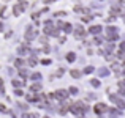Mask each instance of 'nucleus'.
<instances>
[{"instance_id":"f257e3e1","label":"nucleus","mask_w":125,"mask_h":118,"mask_svg":"<svg viewBox=\"0 0 125 118\" xmlns=\"http://www.w3.org/2000/svg\"><path fill=\"white\" fill-rule=\"evenodd\" d=\"M35 36H37V30H35V28L32 27V25H30V27H27V28H25V41H27V42L33 41V39H35Z\"/></svg>"},{"instance_id":"f03ea898","label":"nucleus","mask_w":125,"mask_h":118,"mask_svg":"<svg viewBox=\"0 0 125 118\" xmlns=\"http://www.w3.org/2000/svg\"><path fill=\"white\" fill-rule=\"evenodd\" d=\"M109 99H111V102H114L119 109H125V101H122L119 96H116V94H109Z\"/></svg>"},{"instance_id":"7ed1b4c3","label":"nucleus","mask_w":125,"mask_h":118,"mask_svg":"<svg viewBox=\"0 0 125 118\" xmlns=\"http://www.w3.org/2000/svg\"><path fill=\"white\" fill-rule=\"evenodd\" d=\"M106 35H108V39H109V41H116L117 39V28L116 27H108Z\"/></svg>"},{"instance_id":"20e7f679","label":"nucleus","mask_w":125,"mask_h":118,"mask_svg":"<svg viewBox=\"0 0 125 118\" xmlns=\"http://www.w3.org/2000/svg\"><path fill=\"white\" fill-rule=\"evenodd\" d=\"M25 8H27V5H25L24 2L16 3V5H14V8H13V13H14V16H19V14H21V13L25 9Z\"/></svg>"},{"instance_id":"39448f33","label":"nucleus","mask_w":125,"mask_h":118,"mask_svg":"<svg viewBox=\"0 0 125 118\" xmlns=\"http://www.w3.org/2000/svg\"><path fill=\"white\" fill-rule=\"evenodd\" d=\"M44 33L49 35V36H59V30L54 27H51V25H46L44 27Z\"/></svg>"},{"instance_id":"423d86ee","label":"nucleus","mask_w":125,"mask_h":118,"mask_svg":"<svg viewBox=\"0 0 125 118\" xmlns=\"http://www.w3.org/2000/svg\"><path fill=\"white\" fill-rule=\"evenodd\" d=\"M85 36V30L83 25H78L76 30H74V38H84Z\"/></svg>"},{"instance_id":"0eeeda50","label":"nucleus","mask_w":125,"mask_h":118,"mask_svg":"<svg viewBox=\"0 0 125 118\" xmlns=\"http://www.w3.org/2000/svg\"><path fill=\"white\" fill-rule=\"evenodd\" d=\"M94 110H95V113H98V115H101V113H103V112H108V110H109V109H108V107L104 106V104H97Z\"/></svg>"},{"instance_id":"6e6552de","label":"nucleus","mask_w":125,"mask_h":118,"mask_svg":"<svg viewBox=\"0 0 125 118\" xmlns=\"http://www.w3.org/2000/svg\"><path fill=\"white\" fill-rule=\"evenodd\" d=\"M101 28H103L101 25H92V27L89 28V32H90V33H94V35H98L101 32Z\"/></svg>"},{"instance_id":"1a4fd4ad","label":"nucleus","mask_w":125,"mask_h":118,"mask_svg":"<svg viewBox=\"0 0 125 118\" xmlns=\"http://www.w3.org/2000/svg\"><path fill=\"white\" fill-rule=\"evenodd\" d=\"M74 60H76V55H74V52H68V54H67V61L73 63Z\"/></svg>"},{"instance_id":"9d476101","label":"nucleus","mask_w":125,"mask_h":118,"mask_svg":"<svg viewBox=\"0 0 125 118\" xmlns=\"http://www.w3.org/2000/svg\"><path fill=\"white\" fill-rule=\"evenodd\" d=\"M81 76H83V73H81V71H78V69H73V71H71V77H73V79H79Z\"/></svg>"},{"instance_id":"9b49d317","label":"nucleus","mask_w":125,"mask_h":118,"mask_svg":"<svg viewBox=\"0 0 125 118\" xmlns=\"http://www.w3.org/2000/svg\"><path fill=\"white\" fill-rule=\"evenodd\" d=\"M62 30H63L65 33H70L71 32V24H62Z\"/></svg>"},{"instance_id":"f8f14e48","label":"nucleus","mask_w":125,"mask_h":118,"mask_svg":"<svg viewBox=\"0 0 125 118\" xmlns=\"http://www.w3.org/2000/svg\"><path fill=\"white\" fill-rule=\"evenodd\" d=\"M30 90L37 93L38 90H41V84H33V85H32V87H30Z\"/></svg>"},{"instance_id":"ddd939ff","label":"nucleus","mask_w":125,"mask_h":118,"mask_svg":"<svg viewBox=\"0 0 125 118\" xmlns=\"http://www.w3.org/2000/svg\"><path fill=\"white\" fill-rule=\"evenodd\" d=\"M90 84H92V87H100V80H98V79H90Z\"/></svg>"},{"instance_id":"4468645a","label":"nucleus","mask_w":125,"mask_h":118,"mask_svg":"<svg viewBox=\"0 0 125 118\" xmlns=\"http://www.w3.org/2000/svg\"><path fill=\"white\" fill-rule=\"evenodd\" d=\"M11 84H13V87H22V82L21 80H16V79H13V80H11Z\"/></svg>"},{"instance_id":"2eb2a0df","label":"nucleus","mask_w":125,"mask_h":118,"mask_svg":"<svg viewBox=\"0 0 125 118\" xmlns=\"http://www.w3.org/2000/svg\"><path fill=\"white\" fill-rule=\"evenodd\" d=\"M14 65H16L18 68H21V66H24V61H22L21 58H16V60H14Z\"/></svg>"},{"instance_id":"dca6fc26","label":"nucleus","mask_w":125,"mask_h":118,"mask_svg":"<svg viewBox=\"0 0 125 118\" xmlns=\"http://www.w3.org/2000/svg\"><path fill=\"white\" fill-rule=\"evenodd\" d=\"M29 65H30V66H35V65H37V58L30 57V58H29Z\"/></svg>"},{"instance_id":"f3484780","label":"nucleus","mask_w":125,"mask_h":118,"mask_svg":"<svg viewBox=\"0 0 125 118\" xmlns=\"http://www.w3.org/2000/svg\"><path fill=\"white\" fill-rule=\"evenodd\" d=\"M40 79H41V74H40V73L32 74V80H40Z\"/></svg>"},{"instance_id":"a211bd4d","label":"nucleus","mask_w":125,"mask_h":118,"mask_svg":"<svg viewBox=\"0 0 125 118\" xmlns=\"http://www.w3.org/2000/svg\"><path fill=\"white\" fill-rule=\"evenodd\" d=\"M117 85H119V88H124L125 90V79H120V80L117 82Z\"/></svg>"},{"instance_id":"6ab92c4d","label":"nucleus","mask_w":125,"mask_h":118,"mask_svg":"<svg viewBox=\"0 0 125 118\" xmlns=\"http://www.w3.org/2000/svg\"><path fill=\"white\" fill-rule=\"evenodd\" d=\"M68 91H70L71 94H76V93H78V91H79V90H78L76 87H70V88H68Z\"/></svg>"},{"instance_id":"aec40b11","label":"nucleus","mask_w":125,"mask_h":118,"mask_svg":"<svg viewBox=\"0 0 125 118\" xmlns=\"http://www.w3.org/2000/svg\"><path fill=\"white\" fill-rule=\"evenodd\" d=\"M0 112H5V113H10V110L6 109V107L3 106V104H0Z\"/></svg>"},{"instance_id":"412c9836","label":"nucleus","mask_w":125,"mask_h":118,"mask_svg":"<svg viewBox=\"0 0 125 118\" xmlns=\"http://www.w3.org/2000/svg\"><path fill=\"white\" fill-rule=\"evenodd\" d=\"M0 93H5V85H3L2 79H0Z\"/></svg>"},{"instance_id":"4be33fe9","label":"nucleus","mask_w":125,"mask_h":118,"mask_svg":"<svg viewBox=\"0 0 125 118\" xmlns=\"http://www.w3.org/2000/svg\"><path fill=\"white\" fill-rule=\"evenodd\" d=\"M92 71H94V68H92V66H87V68L84 69V73H85V74H90Z\"/></svg>"},{"instance_id":"5701e85b","label":"nucleus","mask_w":125,"mask_h":118,"mask_svg":"<svg viewBox=\"0 0 125 118\" xmlns=\"http://www.w3.org/2000/svg\"><path fill=\"white\" fill-rule=\"evenodd\" d=\"M14 94H16V96H22L24 93H22V90H19V88H18V90H14Z\"/></svg>"},{"instance_id":"b1692460","label":"nucleus","mask_w":125,"mask_h":118,"mask_svg":"<svg viewBox=\"0 0 125 118\" xmlns=\"http://www.w3.org/2000/svg\"><path fill=\"white\" fill-rule=\"evenodd\" d=\"M55 16H57V17H60V16H67V13H63V11H59V13H55Z\"/></svg>"},{"instance_id":"393cba45","label":"nucleus","mask_w":125,"mask_h":118,"mask_svg":"<svg viewBox=\"0 0 125 118\" xmlns=\"http://www.w3.org/2000/svg\"><path fill=\"white\" fill-rule=\"evenodd\" d=\"M19 74H21V76H22V77H27V73H25V71H24V69H21V71H19Z\"/></svg>"},{"instance_id":"a878e982","label":"nucleus","mask_w":125,"mask_h":118,"mask_svg":"<svg viewBox=\"0 0 125 118\" xmlns=\"http://www.w3.org/2000/svg\"><path fill=\"white\" fill-rule=\"evenodd\" d=\"M41 63L43 65H49V63H51V60H41Z\"/></svg>"},{"instance_id":"bb28decb","label":"nucleus","mask_w":125,"mask_h":118,"mask_svg":"<svg viewBox=\"0 0 125 118\" xmlns=\"http://www.w3.org/2000/svg\"><path fill=\"white\" fill-rule=\"evenodd\" d=\"M52 2H57V0H46V3H48V5H49V3H52Z\"/></svg>"},{"instance_id":"cd10ccee","label":"nucleus","mask_w":125,"mask_h":118,"mask_svg":"<svg viewBox=\"0 0 125 118\" xmlns=\"http://www.w3.org/2000/svg\"><path fill=\"white\" fill-rule=\"evenodd\" d=\"M3 30V24H2V22H0V32H2Z\"/></svg>"},{"instance_id":"c85d7f7f","label":"nucleus","mask_w":125,"mask_h":118,"mask_svg":"<svg viewBox=\"0 0 125 118\" xmlns=\"http://www.w3.org/2000/svg\"><path fill=\"white\" fill-rule=\"evenodd\" d=\"M43 118H49V117H43Z\"/></svg>"},{"instance_id":"c756f323","label":"nucleus","mask_w":125,"mask_h":118,"mask_svg":"<svg viewBox=\"0 0 125 118\" xmlns=\"http://www.w3.org/2000/svg\"><path fill=\"white\" fill-rule=\"evenodd\" d=\"M3 2H8V0H3Z\"/></svg>"}]
</instances>
